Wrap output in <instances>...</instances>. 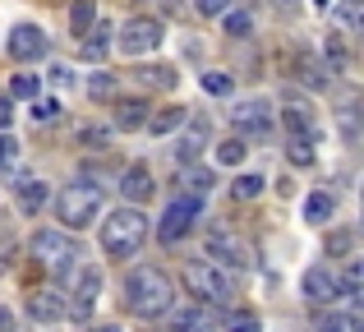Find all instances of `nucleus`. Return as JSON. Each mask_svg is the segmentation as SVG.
<instances>
[{"instance_id":"obj_45","label":"nucleus","mask_w":364,"mask_h":332,"mask_svg":"<svg viewBox=\"0 0 364 332\" xmlns=\"http://www.w3.org/2000/svg\"><path fill=\"white\" fill-rule=\"evenodd\" d=\"M0 332H14V314H9L5 305H0Z\"/></svg>"},{"instance_id":"obj_13","label":"nucleus","mask_w":364,"mask_h":332,"mask_svg":"<svg viewBox=\"0 0 364 332\" xmlns=\"http://www.w3.org/2000/svg\"><path fill=\"white\" fill-rule=\"evenodd\" d=\"M282 120H286V134H300V139H314L318 144V116H314V107L309 102H300V97H286V111H282Z\"/></svg>"},{"instance_id":"obj_21","label":"nucleus","mask_w":364,"mask_h":332,"mask_svg":"<svg viewBox=\"0 0 364 332\" xmlns=\"http://www.w3.org/2000/svg\"><path fill=\"white\" fill-rule=\"evenodd\" d=\"M332 23L341 28V37H355L364 28V0H332Z\"/></svg>"},{"instance_id":"obj_48","label":"nucleus","mask_w":364,"mask_h":332,"mask_svg":"<svg viewBox=\"0 0 364 332\" xmlns=\"http://www.w3.org/2000/svg\"><path fill=\"white\" fill-rule=\"evenodd\" d=\"M314 5H318V9H328V5H332V0H314Z\"/></svg>"},{"instance_id":"obj_12","label":"nucleus","mask_w":364,"mask_h":332,"mask_svg":"<svg viewBox=\"0 0 364 332\" xmlns=\"http://www.w3.org/2000/svg\"><path fill=\"white\" fill-rule=\"evenodd\" d=\"M300 291H304L309 305H337V300H341V282H337L332 268H309L304 282H300Z\"/></svg>"},{"instance_id":"obj_4","label":"nucleus","mask_w":364,"mask_h":332,"mask_svg":"<svg viewBox=\"0 0 364 332\" xmlns=\"http://www.w3.org/2000/svg\"><path fill=\"white\" fill-rule=\"evenodd\" d=\"M102 185H92V180H70V185L60 189V198H55V213H60V222L70 226V231H88L92 222L102 217Z\"/></svg>"},{"instance_id":"obj_35","label":"nucleus","mask_w":364,"mask_h":332,"mask_svg":"<svg viewBox=\"0 0 364 332\" xmlns=\"http://www.w3.org/2000/svg\"><path fill=\"white\" fill-rule=\"evenodd\" d=\"M222 28L231 37H245L249 28H254V14H249V9H226V14H222Z\"/></svg>"},{"instance_id":"obj_40","label":"nucleus","mask_w":364,"mask_h":332,"mask_svg":"<svg viewBox=\"0 0 364 332\" xmlns=\"http://www.w3.org/2000/svg\"><path fill=\"white\" fill-rule=\"evenodd\" d=\"M14 162H18V144L5 134V129H0V171H9Z\"/></svg>"},{"instance_id":"obj_10","label":"nucleus","mask_w":364,"mask_h":332,"mask_svg":"<svg viewBox=\"0 0 364 332\" xmlns=\"http://www.w3.org/2000/svg\"><path fill=\"white\" fill-rule=\"evenodd\" d=\"M79 272V282L70 287V296H65V318H92V309H97V296H102V272L97 268H74Z\"/></svg>"},{"instance_id":"obj_33","label":"nucleus","mask_w":364,"mask_h":332,"mask_svg":"<svg viewBox=\"0 0 364 332\" xmlns=\"http://www.w3.org/2000/svg\"><path fill=\"white\" fill-rule=\"evenodd\" d=\"M337 282H341V296L360 300V287H364V263H360V259H350V263H346V277H337Z\"/></svg>"},{"instance_id":"obj_9","label":"nucleus","mask_w":364,"mask_h":332,"mask_svg":"<svg viewBox=\"0 0 364 332\" xmlns=\"http://www.w3.org/2000/svg\"><path fill=\"white\" fill-rule=\"evenodd\" d=\"M5 51H9V60H18V65H37V60H46L51 42H46V33L37 23H14L9 37H5Z\"/></svg>"},{"instance_id":"obj_8","label":"nucleus","mask_w":364,"mask_h":332,"mask_svg":"<svg viewBox=\"0 0 364 332\" xmlns=\"http://www.w3.org/2000/svg\"><path fill=\"white\" fill-rule=\"evenodd\" d=\"M161 37H166V28H161V18H152V14H134L129 23L120 28V37H116V46L129 60H139V55H152L161 46Z\"/></svg>"},{"instance_id":"obj_11","label":"nucleus","mask_w":364,"mask_h":332,"mask_svg":"<svg viewBox=\"0 0 364 332\" xmlns=\"http://www.w3.org/2000/svg\"><path fill=\"white\" fill-rule=\"evenodd\" d=\"M231 125L240 129L245 139H267L272 134V102L267 97H249L231 107Z\"/></svg>"},{"instance_id":"obj_25","label":"nucleus","mask_w":364,"mask_h":332,"mask_svg":"<svg viewBox=\"0 0 364 332\" xmlns=\"http://www.w3.org/2000/svg\"><path fill=\"white\" fill-rule=\"evenodd\" d=\"M139 83L143 88H157V92H171L180 83V74L171 65H148V70H139Z\"/></svg>"},{"instance_id":"obj_27","label":"nucleus","mask_w":364,"mask_h":332,"mask_svg":"<svg viewBox=\"0 0 364 332\" xmlns=\"http://www.w3.org/2000/svg\"><path fill=\"white\" fill-rule=\"evenodd\" d=\"M92 23H97V0H74L70 5V33L83 37Z\"/></svg>"},{"instance_id":"obj_44","label":"nucleus","mask_w":364,"mask_h":332,"mask_svg":"<svg viewBox=\"0 0 364 332\" xmlns=\"http://www.w3.org/2000/svg\"><path fill=\"white\" fill-rule=\"evenodd\" d=\"M51 79H55V83H60V88H65V83H74V74L65 70V65H55V70H51Z\"/></svg>"},{"instance_id":"obj_24","label":"nucleus","mask_w":364,"mask_h":332,"mask_svg":"<svg viewBox=\"0 0 364 332\" xmlns=\"http://www.w3.org/2000/svg\"><path fill=\"white\" fill-rule=\"evenodd\" d=\"M323 70L328 74H346L350 70V51H346L341 37H328V42H323Z\"/></svg>"},{"instance_id":"obj_37","label":"nucleus","mask_w":364,"mask_h":332,"mask_svg":"<svg viewBox=\"0 0 364 332\" xmlns=\"http://www.w3.org/2000/svg\"><path fill=\"white\" fill-rule=\"evenodd\" d=\"M226 332H263V323L249 309H235V314H226Z\"/></svg>"},{"instance_id":"obj_18","label":"nucleus","mask_w":364,"mask_h":332,"mask_svg":"<svg viewBox=\"0 0 364 332\" xmlns=\"http://www.w3.org/2000/svg\"><path fill=\"white\" fill-rule=\"evenodd\" d=\"M111 37H116V28H111V18H102L97 14V23L83 33V42H79V55L83 60H107V51H111Z\"/></svg>"},{"instance_id":"obj_32","label":"nucleus","mask_w":364,"mask_h":332,"mask_svg":"<svg viewBox=\"0 0 364 332\" xmlns=\"http://www.w3.org/2000/svg\"><path fill=\"white\" fill-rule=\"evenodd\" d=\"M231 88H235V79L226 70H208L203 74V92L208 97H231Z\"/></svg>"},{"instance_id":"obj_41","label":"nucleus","mask_w":364,"mask_h":332,"mask_svg":"<svg viewBox=\"0 0 364 332\" xmlns=\"http://www.w3.org/2000/svg\"><path fill=\"white\" fill-rule=\"evenodd\" d=\"M55 116H60V102H55V97L33 102V120H42V125H46V120H55Z\"/></svg>"},{"instance_id":"obj_16","label":"nucleus","mask_w":364,"mask_h":332,"mask_svg":"<svg viewBox=\"0 0 364 332\" xmlns=\"http://www.w3.org/2000/svg\"><path fill=\"white\" fill-rule=\"evenodd\" d=\"M28 314H33L37 323H60L65 318V291H55V287L33 291V296H28Z\"/></svg>"},{"instance_id":"obj_38","label":"nucleus","mask_w":364,"mask_h":332,"mask_svg":"<svg viewBox=\"0 0 364 332\" xmlns=\"http://www.w3.org/2000/svg\"><path fill=\"white\" fill-rule=\"evenodd\" d=\"M88 92H92V97H116V74H92V79H88Z\"/></svg>"},{"instance_id":"obj_30","label":"nucleus","mask_w":364,"mask_h":332,"mask_svg":"<svg viewBox=\"0 0 364 332\" xmlns=\"http://www.w3.org/2000/svg\"><path fill=\"white\" fill-rule=\"evenodd\" d=\"M180 171H185V194H194V198H203L208 189L217 185L213 171H203V166H180Z\"/></svg>"},{"instance_id":"obj_34","label":"nucleus","mask_w":364,"mask_h":332,"mask_svg":"<svg viewBox=\"0 0 364 332\" xmlns=\"http://www.w3.org/2000/svg\"><path fill=\"white\" fill-rule=\"evenodd\" d=\"M245 139H226V144H217V166H240L245 162Z\"/></svg>"},{"instance_id":"obj_46","label":"nucleus","mask_w":364,"mask_h":332,"mask_svg":"<svg viewBox=\"0 0 364 332\" xmlns=\"http://www.w3.org/2000/svg\"><path fill=\"white\" fill-rule=\"evenodd\" d=\"M9 116H14V111H9V97H0V129L9 125Z\"/></svg>"},{"instance_id":"obj_5","label":"nucleus","mask_w":364,"mask_h":332,"mask_svg":"<svg viewBox=\"0 0 364 332\" xmlns=\"http://www.w3.org/2000/svg\"><path fill=\"white\" fill-rule=\"evenodd\" d=\"M185 287H189V296H198V305H222L235 291V282H231V272L213 268L208 259H194V263H185Z\"/></svg>"},{"instance_id":"obj_2","label":"nucleus","mask_w":364,"mask_h":332,"mask_svg":"<svg viewBox=\"0 0 364 332\" xmlns=\"http://www.w3.org/2000/svg\"><path fill=\"white\" fill-rule=\"evenodd\" d=\"M148 240V217L143 208H116L102 222V254L107 259H134Z\"/></svg>"},{"instance_id":"obj_28","label":"nucleus","mask_w":364,"mask_h":332,"mask_svg":"<svg viewBox=\"0 0 364 332\" xmlns=\"http://www.w3.org/2000/svg\"><path fill=\"white\" fill-rule=\"evenodd\" d=\"M314 139H300V134H286V157H291V166H314L318 162V153H314Z\"/></svg>"},{"instance_id":"obj_31","label":"nucleus","mask_w":364,"mask_h":332,"mask_svg":"<svg viewBox=\"0 0 364 332\" xmlns=\"http://www.w3.org/2000/svg\"><path fill=\"white\" fill-rule=\"evenodd\" d=\"M258 194H263V176H258V171L254 176H235L231 180V198L235 203H249V198H258Z\"/></svg>"},{"instance_id":"obj_3","label":"nucleus","mask_w":364,"mask_h":332,"mask_svg":"<svg viewBox=\"0 0 364 332\" xmlns=\"http://www.w3.org/2000/svg\"><path fill=\"white\" fill-rule=\"evenodd\" d=\"M28 259H33V268H42L46 277L65 282L74 277V268H79V245L70 240V231H37L33 240H28Z\"/></svg>"},{"instance_id":"obj_20","label":"nucleus","mask_w":364,"mask_h":332,"mask_svg":"<svg viewBox=\"0 0 364 332\" xmlns=\"http://www.w3.org/2000/svg\"><path fill=\"white\" fill-rule=\"evenodd\" d=\"M111 125L124 129V134H129V129H143V125H148V97H120Z\"/></svg>"},{"instance_id":"obj_39","label":"nucleus","mask_w":364,"mask_h":332,"mask_svg":"<svg viewBox=\"0 0 364 332\" xmlns=\"http://www.w3.org/2000/svg\"><path fill=\"white\" fill-rule=\"evenodd\" d=\"M194 9H198V14H208V18H222L226 9H235V0H194Z\"/></svg>"},{"instance_id":"obj_22","label":"nucleus","mask_w":364,"mask_h":332,"mask_svg":"<svg viewBox=\"0 0 364 332\" xmlns=\"http://www.w3.org/2000/svg\"><path fill=\"white\" fill-rule=\"evenodd\" d=\"M185 120H189V107H161V111H148V129H152V134H176Z\"/></svg>"},{"instance_id":"obj_19","label":"nucleus","mask_w":364,"mask_h":332,"mask_svg":"<svg viewBox=\"0 0 364 332\" xmlns=\"http://www.w3.org/2000/svg\"><path fill=\"white\" fill-rule=\"evenodd\" d=\"M46 198H51V189H46V180H14V203L23 217H37L46 208Z\"/></svg>"},{"instance_id":"obj_7","label":"nucleus","mask_w":364,"mask_h":332,"mask_svg":"<svg viewBox=\"0 0 364 332\" xmlns=\"http://www.w3.org/2000/svg\"><path fill=\"white\" fill-rule=\"evenodd\" d=\"M198 213H203V198H194V194H176V198L166 203V213H161V222H157V240L166 245V250H176V245L185 240L189 231H194Z\"/></svg>"},{"instance_id":"obj_36","label":"nucleus","mask_w":364,"mask_h":332,"mask_svg":"<svg viewBox=\"0 0 364 332\" xmlns=\"http://www.w3.org/2000/svg\"><path fill=\"white\" fill-rule=\"evenodd\" d=\"M355 250V231H332L328 235V259H346Z\"/></svg>"},{"instance_id":"obj_26","label":"nucleus","mask_w":364,"mask_h":332,"mask_svg":"<svg viewBox=\"0 0 364 332\" xmlns=\"http://www.w3.org/2000/svg\"><path fill=\"white\" fill-rule=\"evenodd\" d=\"M332 208H337V198H332L328 189H318V194H309V198H304V222L323 226V222L332 217Z\"/></svg>"},{"instance_id":"obj_23","label":"nucleus","mask_w":364,"mask_h":332,"mask_svg":"<svg viewBox=\"0 0 364 332\" xmlns=\"http://www.w3.org/2000/svg\"><path fill=\"white\" fill-rule=\"evenodd\" d=\"M295 79H300L304 83V88H328V79H332V74L328 70H323V60H314V55H295Z\"/></svg>"},{"instance_id":"obj_6","label":"nucleus","mask_w":364,"mask_h":332,"mask_svg":"<svg viewBox=\"0 0 364 332\" xmlns=\"http://www.w3.org/2000/svg\"><path fill=\"white\" fill-rule=\"evenodd\" d=\"M203 259L213 263V268H222V272H245L249 263H254V254H249V245L235 231L213 226V231H208V240H203Z\"/></svg>"},{"instance_id":"obj_47","label":"nucleus","mask_w":364,"mask_h":332,"mask_svg":"<svg viewBox=\"0 0 364 332\" xmlns=\"http://www.w3.org/2000/svg\"><path fill=\"white\" fill-rule=\"evenodd\" d=\"M88 332H120L116 323H97V328H88Z\"/></svg>"},{"instance_id":"obj_42","label":"nucleus","mask_w":364,"mask_h":332,"mask_svg":"<svg viewBox=\"0 0 364 332\" xmlns=\"http://www.w3.org/2000/svg\"><path fill=\"white\" fill-rule=\"evenodd\" d=\"M79 144H107V129H79Z\"/></svg>"},{"instance_id":"obj_43","label":"nucleus","mask_w":364,"mask_h":332,"mask_svg":"<svg viewBox=\"0 0 364 332\" xmlns=\"http://www.w3.org/2000/svg\"><path fill=\"white\" fill-rule=\"evenodd\" d=\"M314 332H346V323H341V318H323V323L314 328Z\"/></svg>"},{"instance_id":"obj_14","label":"nucleus","mask_w":364,"mask_h":332,"mask_svg":"<svg viewBox=\"0 0 364 332\" xmlns=\"http://www.w3.org/2000/svg\"><path fill=\"white\" fill-rule=\"evenodd\" d=\"M203 148H208V125H203V120H194V125L185 120V125H180L176 148H171V153H176V166H194Z\"/></svg>"},{"instance_id":"obj_1","label":"nucleus","mask_w":364,"mask_h":332,"mask_svg":"<svg viewBox=\"0 0 364 332\" xmlns=\"http://www.w3.org/2000/svg\"><path fill=\"white\" fill-rule=\"evenodd\" d=\"M124 309L134 318H161L166 309H176V282L161 268H152V263L129 268V277H124Z\"/></svg>"},{"instance_id":"obj_29","label":"nucleus","mask_w":364,"mask_h":332,"mask_svg":"<svg viewBox=\"0 0 364 332\" xmlns=\"http://www.w3.org/2000/svg\"><path fill=\"white\" fill-rule=\"evenodd\" d=\"M37 92H42V74H14V79H9V92H5V97L37 102Z\"/></svg>"},{"instance_id":"obj_15","label":"nucleus","mask_w":364,"mask_h":332,"mask_svg":"<svg viewBox=\"0 0 364 332\" xmlns=\"http://www.w3.org/2000/svg\"><path fill=\"white\" fill-rule=\"evenodd\" d=\"M152 189H157V180H152V171L143 166V162H134V166H124V176H120V194L129 198V208H139V203H148L152 198Z\"/></svg>"},{"instance_id":"obj_17","label":"nucleus","mask_w":364,"mask_h":332,"mask_svg":"<svg viewBox=\"0 0 364 332\" xmlns=\"http://www.w3.org/2000/svg\"><path fill=\"white\" fill-rule=\"evenodd\" d=\"M171 314V332H213L217 318L208 305H180V309H166Z\"/></svg>"}]
</instances>
